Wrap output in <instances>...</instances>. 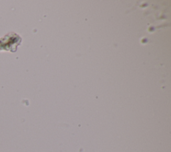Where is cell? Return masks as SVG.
Segmentation results:
<instances>
[{
    "label": "cell",
    "instance_id": "cell-1",
    "mask_svg": "<svg viewBox=\"0 0 171 152\" xmlns=\"http://www.w3.org/2000/svg\"><path fill=\"white\" fill-rule=\"evenodd\" d=\"M19 42L20 38L18 35H16L14 33L7 34L0 39V50L14 52L19 44Z\"/></svg>",
    "mask_w": 171,
    "mask_h": 152
}]
</instances>
